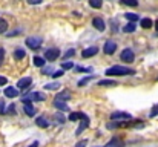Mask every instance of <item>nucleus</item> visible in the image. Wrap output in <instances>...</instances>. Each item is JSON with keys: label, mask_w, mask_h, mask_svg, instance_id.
<instances>
[{"label": "nucleus", "mask_w": 158, "mask_h": 147, "mask_svg": "<svg viewBox=\"0 0 158 147\" xmlns=\"http://www.w3.org/2000/svg\"><path fill=\"white\" fill-rule=\"evenodd\" d=\"M105 74L107 77H124V75H134L135 71L131 67H124V66H112L106 69Z\"/></svg>", "instance_id": "nucleus-1"}, {"label": "nucleus", "mask_w": 158, "mask_h": 147, "mask_svg": "<svg viewBox=\"0 0 158 147\" xmlns=\"http://www.w3.org/2000/svg\"><path fill=\"white\" fill-rule=\"evenodd\" d=\"M42 42H43L42 37H28L25 43H26V46L29 49H34L35 51V49H39L42 46Z\"/></svg>", "instance_id": "nucleus-2"}, {"label": "nucleus", "mask_w": 158, "mask_h": 147, "mask_svg": "<svg viewBox=\"0 0 158 147\" xmlns=\"http://www.w3.org/2000/svg\"><path fill=\"white\" fill-rule=\"evenodd\" d=\"M120 57H121V60H123L124 63H132V61L135 60V54H134V51L131 48L123 49L121 54H120Z\"/></svg>", "instance_id": "nucleus-3"}, {"label": "nucleus", "mask_w": 158, "mask_h": 147, "mask_svg": "<svg viewBox=\"0 0 158 147\" xmlns=\"http://www.w3.org/2000/svg\"><path fill=\"white\" fill-rule=\"evenodd\" d=\"M60 57V51L57 48H49L46 52H45V60H48V61H54V60H57Z\"/></svg>", "instance_id": "nucleus-4"}, {"label": "nucleus", "mask_w": 158, "mask_h": 147, "mask_svg": "<svg viewBox=\"0 0 158 147\" xmlns=\"http://www.w3.org/2000/svg\"><path fill=\"white\" fill-rule=\"evenodd\" d=\"M23 103H25V113L28 115V116H34L35 115V107L32 106V101L29 100V98H23Z\"/></svg>", "instance_id": "nucleus-5"}, {"label": "nucleus", "mask_w": 158, "mask_h": 147, "mask_svg": "<svg viewBox=\"0 0 158 147\" xmlns=\"http://www.w3.org/2000/svg\"><path fill=\"white\" fill-rule=\"evenodd\" d=\"M115 51H117V43H115L114 40H107V42H105V45H103V52H105V54L112 55Z\"/></svg>", "instance_id": "nucleus-6"}, {"label": "nucleus", "mask_w": 158, "mask_h": 147, "mask_svg": "<svg viewBox=\"0 0 158 147\" xmlns=\"http://www.w3.org/2000/svg\"><path fill=\"white\" fill-rule=\"evenodd\" d=\"M31 84H32V78H31V77H25V78H20V80L17 81V88H19L20 91L28 89Z\"/></svg>", "instance_id": "nucleus-7"}, {"label": "nucleus", "mask_w": 158, "mask_h": 147, "mask_svg": "<svg viewBox=\"0 0 158 147\" xmlns=\"http://www.w3.org/2000/svg\"><path fill=\"white\" fill-rule=\"evenodd\" d=\"M92 26L97 29V31H100V32H103L106 29V23L103 18H100V17H95V18H92Z\"/></svg>", "instance_id": "nucleus-8"}, {"label": "nucleus", "mask_w": 158, "mask_h": 147, "mask_svg": "<svg viewBox=\"0 0 158 147\" xmlns=\"http://www.w3.org/2000/svg\"><path fill=\"white\" fill-rule=\"evenodd\" d=\"M131 113L127 112H114L110 113V120H131Z\"/></svg>", "instance_id": "nucleus-9"}, {"label": "nucleus", "mask_w": 158, "mask_h": 147, "mask_svg": "<svg viewBox=\"0 0 158 147\" xmlns=\"http://www.w3.org/2000/svg\"><path fill=\"white\" fill-rule=\"evenodd\" d=\"M97 52H98V48H97V46H89V48H86L81 52V55H83L85 58H91V57H94Z\"/></svg>", "instance_id": "nucleus-10"}, {"label": "nucleus", "mask_w": 158, "mask_h": 147, "mask_svg": "<svg viewBox=\"0 0 158 147\" xmlns=\"http://www.w3.org/2000/svg\"><path fill=\"white\" fill-rule=\"evenodd\" d=\"M26 98H29L31 101H43V100H46V95L43 92H32L31 95H28Z\"/></svg>", "instance_id": "nucleus-11"}, {"label": "nucleus", "mask_w": 158, "mask_h": 147, "mask_svg": "<svg viewBox=\"0 0 158 147\" xmlns=\"http://www.w3.org/2000/svg\"><path fill=\"white\" fill-rule=\"evenodd\" d=\"M88 126H89V118L85 115V116H83V123H81V124L78 126V129L75 130V135H80V133H81L85 129H88Z\"/></svg>", "instance_id": "nucleus-12"}, {"label": "nucleus", "mask_w": 158, "mask_h": 147, "mask_svg": "<svg viewBox=\"0 0 158 147\" xmlns=\"http://www.w3.org/2000/svg\"><path fill=\"white\" fill-rule=\"evenodd\" d=\"M3 94H5V97H8V98H15L19 95V91L14 89V88H11V86H8V88L3 91Z\"/></svg>", "instance_id": "nucleus-13"}, {"label": "nucleus", "mask_w": 158, "mask_h": 147, "mask_svg": "<svg viewBox=\"0 0 158 147\" xmlns=\"http://www.w3.org/2000/svg\"><path fill=\"white\" fill-rule=\"evenodd\" d=\"M105 147H124V143H123V141H120L117 137H114V138H112V140H110Z\"/></svg>", "instance_id": "nucleus-14"}, {"label": "nucleus", "mask_w": 158, "mask_h": 147, "mask_svg": "<svg viewBox=\"0 0 158 147\" xmlns=\"http://www.w3.org/2000/svg\"><path fill=\"white\" fill-rule=\"evenodd\" d=\"M35 124H37L39 127H42V129H46V127L49 126V123H48V120H46L45 116H37V118H35Z\"/></svg>", "instance_id": "nucleus-15"}, {"label": "nucleus", "mask_w": 158, "mask_h": 147, "mask_svg": "<svg viewBox=\"0 0 158 147\" xmlns=\"http://www.w3.org/2000/svg\"><path fill=\"white\" fill-rule=\"evenodd\" d=\"M55 100H58V101H68V100H71V92L69 91H63V92H60V94H57V97Z\"/></svg>", "instance_id": "nucleus-16"}, {"label": "nucleus", "mask_w": 158, "mask_h": 147, "mask_svg": "<svg viewBox=\"0 0 158 147\" xmlns=\"http://www.w3.org/2000/svg\"><path fill=\"white\" fill-rule=\"evenodd\" d=\"M98 86L112 88V86H117V81H115V80H107V78H105V80H100V81H98Z\"/></svg>", "instance_id": "nucleus-17"}, {"label": "nucleus", "mask_w": 158, "mask_h": 147, "mask_svg": "<svg viewBox=\"0 0 158 147\" xmlns=\"http://www.w3.org/2000/svg\"><path fill=\"white\" fill-rule=\"evenodd\" d=\"M54 106L63 113V112H66V110H69L68 109V106H66V103H63V101H58V100H54Z\"/></svg>", "instance_id": "nucleus-18"}, {"label": "nucleus", "mask_w": 158, "mask_h": 147, "mask_svg": "<svg viewBox=\"0 0 158 147\" xmlns=\"http://www.w3.org/2000/svg\"><path fill=\"white\" fill-rule=\"evenodd\" d=\"M26 55V52H25V49H22V48H17L15 51H14V58L15 60H22L23 57Z\"/></svg>", "instance_id": "nucleus-19"}, {"label": "nucleus", "mask_w": 158, "mask_h": 147, "mask_svg": "<svg viewBox=\"0 0 158 147\" xmlns=\"http://www.w3.org/2000/svg\"><path fill=\"white\" fill-rule=\"evenodd\" d=\"M60 83L58 81H54V83H48V84H45V89L46 91H57V89H60Z\"/></svg>", "instance_id": "nucleus-20"}, {"label": "nucleus", "mask_w": 158, "mask_h": 147, "mask_svg": "<svg viewBox=\"0 0 158 147\" xmlns=\"http://www.w3.org/2000/svg\"><path fill=\"white\" fill-rule=\"evenodd\" d=\"M32 61H34V64H35L37 67H45V63H46L43 57H34Z\"/></svg>", "instance_id": "nucleus-21"}, {"label": "nucleus", "mask_w": 158, "mask_h": 147, "mask_svg": "<svg viewBox=\"0 0 158 147\" xmlns=\"http://www.w3.org/2000/svg\"><path fill=\"white\" fill-rule=\"evenodd\" d=\"M94 77H95V75H89V77H85V78H81V80L78 81V86H80V88L86 86L89 81H92V80H94Z\"/></svg>", "instance_id": "nucleus-22"}, {"label": "nucleus", "mask_w": 158, "mask_h": 147, "mask_svg": "<svg viewBox=\"0 0 158 147\" xmlns=\"http://www.w3.org/2000/svg\"><path fill=\"white\" fill-rule=\"evenodd\" d=\"M135 28H137V26H135V23H132V22H131V23H127V25L123 28V32H127V34H129V32H134V31H135Z\"/></svg>", "instance_id": "nucleus-23"}, {"label": "nucleus", "mask_w": 158, "mask_h": 147, "mask_svg": "<svg viewBox=\"0 0 158 147\" xmlns=\"http://www.w3.org/2000/svg\"><path fill=\"white\" fill-rule=\"evenodd\" d=\"M89 5L95 9H100L103 6V0H89Z\"/></svg>", "instance_id": "nucleus-24"}, {"label": "nucleus", "mask_w": 158, "mask_h": 147, "mask_svg": "<svg viewBox=\"0 0 158 147\" xmlns=\"http://www.w3.org/2000/svg\"><path fill=\"white\" fill-rule=\"evenodd\" d=\"M152 25H154V22H152L151 18H143V20H141V26H143L144 29H149Z\"/></svg>", "instance_id": "nucleus-25"}, {"label": "nucleus", "mask_w": 158, "mask_h": 147, "mask_svg": "<svg viewBox=\"0 0 158 147\" xmlns=\"http://www.w3.org/2000/svg\"><path fill=\"white\" fill-rule=\"evenodd\" d=\"M81 116H83V113H81V112H74V113H71V115H69V121L81 120Z\"/></svg>", "instance_id": "nucleus-26"}, {"label": "nucleus", "mask_w": 158, "mask_h": 147, "mask_svg": "<svg viewBox=\"0 0 158 147\" xmlns=\"http://www.w3.org/2000/svg\"><path fill=\"white\" fill-rule=\"evenodd\" d=\"M6 29H8V22L3 20V18H0V34L6 32Z\"/></svg>", "instance_id": "nucleus-27"}, {"label": "nucleus", "mask_w": 158, "mask_h": 147, "mask_svg": "<svg viewBox=\"0 0 158 147\" xmlns=\"http://www.w3.org/2000/svg\"><path fill=\"white\" fill-rule=\"evenodd\" d=\"M124 17H126L127 20H131L132 23L138 20V17H137V14H131V12H126V14H124Z\"/></svg>", "instance_id": "nucleus-28"}, {"label": "nucleus", "mask_w": 158, "mask_h": 147, "mask_svg": "<svg viewBox=\"0 0 158 147\" xmlns=\"http://www.w3.org/2000/svg\"><path fill=\"white\" fill-rule=\"evenodd\" d=\"M54 118H55V121H58V124H63V123H64V116H63V113H61V112L55 113V115H54Z\"/></svg>", "instance_id": "nucleus-29"}, {"label": "nucleus", "mask_w": 158, "mask_h": 147, "mask_svg": "<svg viewBox=\"0 0 158 147\" xmlns=\"http://www.w3.org/2000/svg\"><path fill=\"white\" fill-rule=\"evenodd\" d=\"M123 5H127V6H138V2L137 0H121Z\"/></svg>", "instance_id": "nucleus-30"}, {"label": "nucleus", "mask_w": 158, "mask_h": 147, "mask_svg": "<svg viewBox=\"0 0 158 147\" xmlns=\"http://www.w3.org/2000/svg\"><path fill=\"white\" fill-rule=\"evenodd\" d=\"M61 67H63V69H72V67H74V63H72V61H63Z\"/></svg>", "instance_id": "nucleus-31"}, {"label": "nucleus", "mask_w": 158, "mask_h": 147, "mask_svg": "<svg viewBox=\"0 0 158 147\" xmlns=\"http://www.w3.org/2000/svg\"><path fill=\"white\" fill-rule=\"evenodd\" d=\"M157 115H158V104H155V106L152 107V110H151L149 116H151V118H154V116H157Z\"/></svg>", "instance_id": "nucleus-32"}, {"label": "nucleus", "mask_w": 158, "mask_h": 147, "mask_svg": "<svg viewBox=\"0 0 158 147\" xmlns=\"http://www.w3.org/2000/svg\"><path fill=\"white\" fill-rule=\"evenodd\" d=\"M75 71H77V72H91L92 69H91V67H83V66H77V67H75Z\"/></svg>", "instance_id": "nucleus-33"}, {"label": "nucleus", "mask_w": 158, "mask_h": 147, "mask_svg": "<svg viewBox=\"0 0 158 147\" xmlns=\"http://www.w3.org/2000/svg\"><path fill=\"white\" fill-rule=\"evenodd\" d=\"M63 74H64V72H63V69H58V71H55V72H52L51 75H52L54 78H60V77H61Z\"/></svg>", "instance_id": "nucleus-34"}, {"label": "nucleus", "mask_w": 158, "mask_h": 147, "mask_svg": "<svg viewBox=\"0 0 158 147\" xmlns=\"http://www.w3.org/2000/svg\"><path fill=\"white\" fill-rule=\"evenodd\" d=\"M3 58H5V49L0 48V66H2V63H3Z\"/></svg>", "instance_id": "nucleus-35"}, {"label": "nucleus", "mask_w": 158, "mask_h": 147, "mask_svg": "<svg viewBox=\"0 0 158 147\" xmlns=\"http://www.w3.org/2000/svg\"><path fill=\"white\" fill-rule=\"evenodd\" d=\"M6 110H5V103H3V100H0V113L3 115Z\"/></svg>", "instance_id": "nucleus-36"}, {"label": "nucleus", "mask_w": 158, "mask_h": 147, "mask_svg": "<svg viewBox=\"0 0 158 147\" xmlns=\"http://www.w3.org/2000/svg\"><path fill=\"white\" fill-rule=\"evenodd\" d=\"M74 54H75V51H74V49H69V51H68V52H66V54H64V57H66V58H68V57H72V55H74Z\"/></svg>", "instance_id": "nucleus-37"}, {"label": "nucleus", "mask_w": 158, "mask_h": 147, "mask_svg": "<svg viewBox=\"0 0 158 147\" xmlns=\"http://www.w3.org/2000/svg\"><path fill=\"white\" fill-rule=\"evenodd\" d=\"M51 72H52L51 67H43V74H45V75H48V74H51Z\"/></svg>", "instance_id": "nucleus-38"}, {"label": "nucleus", "mask_w": 158, "mask_h": 147, "mask_svg": "<svg viewBox=\"0 0 158 147\" xmlns=\"http://www.w3.org/2000/svg\"><path fill=\"white\" fill-rule=\"evenodd\" d=\"M6 83H8V80H6L5 77H0V86H5Z\"/></svg>", "instance_id": "nucleus-39"}, {"label": "nucleus", "mask_w": 158, "mask_h": 147, "mask_svg": "<svg viewBox=\"0 0 158 147\" xmlns=\"http://www.w3.org/2000/svg\"><path fill=\"white\" fill-rule=\"evenodd\" d=\"M28 3L29 5H39V3H42V0H28Z\"/></svg>", "instance_id": "nucleus-40"}, {"label": "nucleus", "mask_w": 158, "mask_h": 147, "mask_svg": "<svg viewBox=\"0 0 158 147\" xmlns=\"http://www.w3.org/2000/svg\"><path fill=\"white\" fill-rule=\"evenodd\" d=\"M75 147H86V141H80V143H77Z\"/></svg>", "instance_id": "nucleus-41"}, {"label": "nucleus", "mask_w": 158, "mask_h": 147, "mask_svg": "<svg viewBox=\"0 0 158 147\" xmlns=\"http://www.w3.org/2000/svg\"><path fill=\"white\" fill-rule=\"evenodd\" d=\"M14 109H15V106H14V104H11V106H9V110H8V112H9V113H15V110H14Z\"/></svg>", "instance_id": "nucleus-42"}, {"label": "nucleus", "mask_w": 158, "mask_h": 147, "mask_svg": "<svg viewBox=\"0 0 158 147\" xmlns=\"http://www.w3.org/2000/svg\"><path fill=\"white\" fill-rule=\"evenodd\" d=\"M112 32H117V26H115V22H112Z\"/></svg>", "instance_id": "nucleus-43"}, {"label": "nucleus", "mask_w": 158, "mask_h": 147, "mask_svg": "<svg viewBox=\"0 0 158 147\" xmlns=\"http://www.w3.org/2000/svg\"><path fill=\"white\" fill-rule=\"evenodd\" d=\"M29 147H39V143L35 141V143H32V144H31V146H29Z\"/></svg>", "instance_id": "nucleus-44"}, {"label": "nucleus", "mask_w": 158, "mask_h": 147, "mask_svg": "<svg viewBox=\"0 0 158 147\" xmlns=\"http://www.w3.org/2000/svg\"><path fill=\"white\" fill-rule=\"evenodd\" d=\"M155 28H157V31H158V20L155 22Z\"/></svg>", "instance_id": "nucleus-45"}]
</instances>
